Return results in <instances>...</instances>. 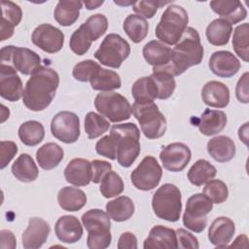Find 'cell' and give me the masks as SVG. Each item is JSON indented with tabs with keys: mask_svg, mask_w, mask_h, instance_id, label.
Here are the masks:
<instances>
[{
	"mask_svg": "<svg viewBox=\"0 0 249 249\" xmlns=\"http://www.w3.org/2000/svg\"><path fill=\"white\" fill-rule=\"evenodd\" d=\"M248 123H245L243 124V126H241L238 130V136L240 138V140H242L245 144H247V139H248Z\"/></svg>",
	"mask_w": 249,
	"mask_h": 249,
	"instance_id": "56",
	"label": "cell"
},
{
	"mask_svg": "<svg viewBox=\"0 0 249 249\" xmlns=\"http://www.w3.org/2000/svg\"><path fill=\"white\" fill-rule=\"evenodd\" d=\"M52 134L59 141L70 144L80 137L79 117L69 111H61L53 116L51 123Z\"/></svg>",
	"mask_w": 249,
	"mask_h": 249,
	"instance_id": "13",
	"label": "cell"
},
{
	"mask_svg": "<svg viewBox=\"0 0 249 249\" xmlns=\"http://www.w3.org/2000/svg\"><path fill=\"white\" fill-rule=\"evenodd\" d=\"M240 61L229 51L214 52L209 59V68L213 74L221 78H230L240 69Z\"/></svg>",
	"mask_w": 249,
	"mask_h": 249,
	"instance_id": "18",
	"label": "cell"
},
{
	"mask_svg": "<svg viewBox=\"0 0 249 249\" xmlns=\"http://www.w3.org/2000/svg\"><path fill=\"white\" fill-rule=\"evenodd\" d=\"M210 7L217 15L228 20L230 23H238L247 17V11L240 1L233 0H214L210 2Z\"/></svg>",
	"mask_w": 249,
	"mask_h": 249,
	"instance_id": "24",
	"label": "cell"
},
{
	"mask_svg": "<svg viewBox=\"0 0 249 249\" xmlns=\"http://www.w3.org/2000/svg\"><path fill=\"white\" fill-rule=\"evenodd\" d=\"M59 206L69 212L82 209L87 203V196L81 189L75 187H63L57 194Z\"/></svg>",
	"mask_w": 249,
	"mask_h": 249,
	"instance_id": "29",
	"label": "cell"
},
{
	"mask_svg": "<svg viewBox=\"0 0 249 249\" xmlns=\"http://www.w3.org/2000/svg\"><path fill=\"white\" fill-rule=\"evenodd\" d=\"M189 22L187 11L175 4H170L162 13L156 27L155 35L162 43L175 45L182 37Z\"/></svg>",
	"mask_w": 249,
	"mask_h": 249,
	"instance_id": "4",
	"label": "cell"
},
{
	"mask_svg": "<svg viewBox=\"0 0 249 249\" xmlns=\"http://www.w3.org/2000/svg\"><path fill=\"white\" fill-rule=\"evenodd\" d=\"M45 136L43 124L37 121H27L18 127V137L26 146H36L42 142Z\"/></svg>",
	"mask_w": 249,
	"mask_h": 249,
	"instance_id": "39",
	"label": "cell"
},
{
	"mask_svg": "<svg viewBox=\"0 0 249 249\" xmlns=\"http://www.w3.org/2000/svg\"><path fill=\"white\" fill-rule=\"evenodd\" d=\"M217 169L208 160H196L188 171V179L195 186H202L216 176Z\"/></svg>",
	"mask_w": 249,
	"mask_h": 249,
	"instance_id": "36",
	"label": "cell"
},
{
	"mask_svg": "<svg viewBox=\"0 0 249 249\" xmlns=\"http://www.w3.org/2000/svg\"><path fill=\"white\" fill-rule=\"evenodd\" d=\"M54 232L60 241L64 243H75L83 235V227L75 216L64 215L56 221Z\"/></svg>",
	"mask_w": 249,
	"mask_h": 249,
	"instance_id": "22",
	"label": "cell"
},
{
	"mask_svg": "<svg viewBox=\"0 0 249 249\" xmlns=\"http://www.w3.org/2000/svg\"><path fill=\"white\" fill-rule=\"evenodd\" d=\"M176 236L178 248L197 249L199 247L197 238L185 229H178L176 231Z\"/></svg>",
	"mask_w": 249,
	"mask_h": 249,
	"instance_id": "52",
	"label": "cell"
},
{
	"mask_svg": "<svg viewBox=\"0 0 249 249\" xmlns=\"http://www.w3.org/2000/svg\"><path fill=\"white\" fill-rule=\"evenodd\" d=\"M0 146V168L4 169L18 153V146L13 141H1Z\"/></svg>",
	"mask_w": 249,
	"mask_h": 249,
	"instance_id": "51",
	"label": "cell"
},
{
	"mask_svg": "<svg viewBox=\"0 0 249 249\" xmlns=\"http://www.w3.org/2000/svg\"><path fill=\"white\" fill-rule=\"evenodd\" d=\"M235 231V226L231 219L221 216L216 218L210 225L208 238L211 244L218 248L229 246Z\"/></svg>",
	"mask_w": 249,
	"mask_h": 249,
	"instance_id": "19",
	"label": "cell"
},
{
	"mask_svg": "<svg viewBox=\"0 0 249 249\" xmlns=\"http://www.w3.org/2000/svg\"><path fill=\"white\" fill-rule=\"evenodd\" d=\"M12 173L18 181L29 183L37 179L39 170L31 156L28 154H21L14 161L12 165Z\"/></svg>",
	"mask_w": 249,
	"mask_h": 249,
	"instance_id": "34",
	"label": "cell"
},
{
	"mask_svg": "<svg viewBox=\"0 0 249 249\" xmlns=\"http://www.w3.org/2000/svg\"><path fill=\"white\" fill-rule=\"evenodd\" d=\"M151 78L157 87L159 99H167L173 94L176 83L174 76L169 72L161 68L153 67V74L151 75Z\"/></svg>",
	"mask_w": 249,
	"mask_h": 249,
	"instance_id": "38",
	"label": "cell"
},
{
	"mask_svg": "<svg viewBox=\"0 0 249 249\" xmlns=\"http://www.w3.org/2000/svg\"><path fill=\"white\" fill-rule=\"evenodd\" d=\"M83 2L77 0H60L53 12L56 22L62 26H70L79 18Z\"/></svg>",
	"mask_w": 249,
	"mask_h": 249,
	"instance_id": "30",
	"label": "cell"
},
{
	"mask_svg": "<svg viewBox=\"0 0 249 249\" xmlns=\"http://www.w3.org/2000/svg\"><path fill=\"white\" fill-rule=\"evenodd\" d=\"M207 152L216 161L227 162L235 156V144L231 138L218 135L208 141Z\"/></svg>",
	"mask_w": 249,
	"mask_h": 249,
	"instance_id": "28",
	"label": "cell"
},
{
	"mask_svg": "<svg viewBox=\"0 0 249 249\" xmlns=\"http://www.w3.org/2000/svg\"><path fill=\"white\" fill-rule=\"evenodd\" d=\"M119 249H136L137 248V238L136 236L129 231L124 232L121 234L118 240Z\"/></svg>",
	"mask_w": 249,
	"mask_h": 249,
	"instance_id": "54",
	"label": "cell"
},
{
	"mask_svg": "<svg viewBox=\"0 0 249 249\" xmlns=\"http://www.w3.org/2000/svg\"><path fill=\"white\" fill-rule=\"evenodd\" d=\"M130 53V46L126 40L115 33L108 34L94 53V57L103 65L119 68Z\"/></svg>",
	"mask_w": 249,
	"mask_h": 249,
	"instance_id": "9",
	"label": "cell"
},
{
	"mask_svg": "<svg viewBox=\"0 0 249 249\" xmlns=\"http://www.w3.org/2000/svg\"><path fill=\"white\" fill-rule=\"evenodd\" d=\"M95 151L98 155L103 156L112 160L117 159L118 145L116 138L112 135H105L95 144Z\"/></svg>",
	"mask_w": 249,
	"mask_h": 249,
	"instance_id": "48",
	"label": "cell"
},
{
	"mask_svg": "<svg viewBox=\"0 0 249 249\" xmlns=\"http://www.w3.org/2000/svg\"><path fill=\"white\" fill-rule=\"evenodd\" d=\"M143 247L145 249L178 248L176 231L161 225L155 226L151 229L148 237L144 240Z\"/></svg>",
	"mask_w": 249,
	"mask_h": 249,
	"instance_id": "21",
	"label": "cell"
},
{
	"mask_svg": "<svg viewBox=\"0 0 249 249\" xmlns=\"http://www.w3.org/2000/svg\"><path fill=\"white\" fill-rule=\"evenodd\" d=\"M235 95L238 101L242 103L249 102L248 94V72H245L238 80L235 88Z\"/></svg>",
	"mask_w": 249,
	"mask_h": 249,
	"instance_id": "53",
	"label": "cell"
},
{
	"mask_svg": "<svg viewBox=\"0 0 249 249\" xmlns=\"http://www.w3.org/2000/svg\"><path fill=\"white\" fill-rule=\"evenodd\" d=\"M94 106L101 116L112 123L126 121L131 116V106L128 100L114 91L99 92L94 98Z\"/></svg>",
	"mask_w": 249,
	"mask_h": 249,
	"instance_id": "8",
	"label": "cell"
},
{
	"mask_svg": "<svg viewBox=\"0 0 249 249\" xmlns=\"http://www.w3.org/2000/svg\"><path fill=\"white\" fill-rule=\"evenodd\" d=\"M227 124V116L220 110L205 109L197 120L196 125L200 133L211 136L221 132Z\"/></svg>",
	"mask_w": 249,
	"mask_h": 249,
	"instance_id": "27",
	"label": "cell"
},
{
	"mask_svg": "<svg viewBox=\"0 0 249 249\" xmlns=\"http://www.w3.org/2000/svg\"><path fill=\"white\" fill-rule=\"evenodd\" d=\"M2 7V22L0 41H5L11 38L14 34L15 27L18 25L22 18V12L18 5L12 1H1Z\"/></svg>",
	"mask_w": 249,
	"mask_h": 249,
	"instance_id": "25",
	"label": "cell"
},
{
	"mask_svg": "<svg viewBox=\"0 0 249 249\" xmlns=\"http://www.w3.org/2000/svg\"><path fill=\"white\" fill-rule=\"evenodd\" d=\"M152 207L156 216L168 222H177L182 210V195L179 188L166 183L153 195Z\"/></svg>",
	"mask_w": 249,
	"mask_h": 249,
	"instance_id": "6",
	"label": "cell"
},
{
	"mask_svg": "<svg viewBox=\"0 0 249 249\" xmlns=\"http://www.w3.org/2000/svg\"><path fill=\"white\" fill-rule=\"evenodd\" d=\"M107 212L90 209L82 215V223L88 231L87 246L90 249H105L112 240L111 221Z\"/></svg>",
	"mask_w": 249,
	"mask_h": 249,
	"instance_id": "5",
	"label": "cell"
},
{
	"mask_svg": "<svg viewBox=\"0 0 249 249\" xmlns=\"http://www.w3.org/2000/svg\"><path fill=\"white\" fill-rule=\"evenodd\" d=\"M98 66L99 64L91 59L83 60L74 66L72 75L77 81L85 83L89 81L90 77Z\"/></svg>",
	"mask_w": 249,
	"mask_h": 249,
	"instance_id": "49",
	"label": "cell"
},
{
	"mask_svg": "<svg viewBox=\"0 0 249 249\" xmlns=\"http://www.w3.org/2000/svg\"><path fill=\"white\" fill-rule=\"evenodd\" d=\"M232 32V24L224 18L212 20L206 27L207 41L213 46H225L229 43Z\"/></svg>",
	"mask_w": 249,
	"mask_h": 249,
	"instance_id": "33",
	"label": "cell"
},
{
	"mask_svg": "<svg viewBox=\"0 0 249 249\" xmlns=\"http://www.w3.org/2000/svg\"><path fill=\"white\" fill-rule=\"evenodd\" d=\"M83 24L90 35L92 42L96 41L102 35H104L108 28L107 18L102 14H95L90 16Z\"/></svg>",
	"mask_w": 249,
	"mask_h": 249,
	"instance_id": "46",
	"label": "cell"
},
{
	"mask_svg": "<svg viewBox=\"0 0 249 249\" xmlns=\"http://www.w3.org/2000/svg\"><path fill=\"white\" fill-rule=\"evenodd\" d=\"M51 231L50 225L39 217L28 220V226L21 235L22 245L25 249H38L47 241Z\"/></svg>",
	"mask_w": 249,
	"mask_h": 249,
	"instance_id": "17",
	"label": "cell"
},
{
	"mask_svg": "<svg viewBox=\"0 0 249 249\" xmlns=\"http://www.w3.org/2000/svg\"><path fill=\"white\" fill-rule=\"evenodd\" d=\"M22 82L17 70L8 64H0V95L8 101H18L22 97Z\"/></svg>",
	"mask_w": 249,
	"mask_h": 249,
	"instance_id": "16",
	"label": "cell"
},
{
	"mask_svg": "<svg viewBox=\"0 0 249 249\" xmlns=\"http://www.w3.org/2000/svg\"><path fill=\"white\" fill-rule=\"evenodd\" d=\"M126 35L133 43H140L148 34L149 25L145 18L137 15H128L123 24Z\"/></svg>",
	"mask_w": 249,
	"mask_h": 249,
	"instance_id": "40",
	"label": "cell"
},
{
	"mask_svg": "<svg viewBox=\"0 0 249 249\" xmlns=\"http://www.w3.org/2000/svg\"><path fill=\"white\" fill-rule=\"evenodd\" d=\"M99 191L106 198H111L121 195L124 192V182L122 177L115 171H110L102 179Z\"/></svg>",
	"mask_w": 249,
	"mask_h": 249,
	"instance_id": "44",
	"label": "cell"
},
{
	"mask_svg": "<svg viewBox=\"0 0 249 249\" xmlns=\"http://www.w3.org/2000/svg\"><path fill=\"white\" fill-rule=\"evenodd\" d=\"M232 48L235 53L245 62L249 60V24L238 25L232 36Z\"/></svg>",
	"mask_w": 249,
	"mask_h": 249,
	"instance_id": "41",
	"label": "cell"
},
{
	"mask_svg": "<svg viewBox=\"0 0 249 249\" xmlns=\"http://www.w3.org/2000/svg\"><path fill=\"white\" fill-rule=\"evenodd\" d=\"M23 75H32L41 66V57L34 51L16 47L5 46L1 49V63L9 64Z\"/></svg>",
	"mask_w": 249,
	"mask_h": 249,
	"instance_id": "11",
	"label": "cell"
},
{
	"mask_svg": "<svg viewBox=\"0 0 249 249\" xmlns=\"http://www.w3.org/2000/svg\"><path fill=\"white\" fill-rule=\"evenodd\" d=\"M163 167L171 172L182 171L190 162L192 153L190 148L184 143L174 142L165 146L160 154Z\"/></svg>",
	"mask_w": 249,
	"mask_h": 249,
	"instance_id": "15",
	"label": "cell"
},
{
	"mask_svg": "<svg viewBox=\"0 0 249 249\" xmlns=\"http://www.w3.org/2000/svg\"><path fill=\"white\" fill-rule=\"evenodd\" d=\"M104 3V1H85L84 5L86 6V8L88 10H93L98 8L99 6H101Z\"/></svg>",
	"mask_w": 249,
	"mask_h": 249,
	"instance_id": "57",
	"label": "cell"
},
{
	"mask_svg": "<svg viewBox=\"0 0 249 249\" xmlns=\"http://www.w3.org/2000/svg\"><path fill=\"white\" fill-rule=\"evenodd\" d=\"M161 176L162 169L156 158L147 156L131 172L130 180L136 189L150 191L159 185Z\"/></svg>",
	"mask_w": 249,
	"mask_h": 249,
	"instance_id": "12",
	"label": "cell"
},
{
	"mask_svg": "<svg viewBox=\"0 0 249 249\" xmlns=\"http://www.w3.org/2000/svg\"><path fill=\"white\" fill-rule=\"evenodd\" d=\"M145 60L153 67H163L169 64L172 57V50L158 40L148 42L142 51Z\"/></svg>",
	"mask_w": 249,
	"mask_h": 249,
	"instance_id": "26",
	"label": "cell"
},
{
	"mask_svg": "<svg viewBox=\"0 0 249 249\" xmlns=\"http://www.w3.org/2000/svg\"><path fill=\"white\" fill-rule=\"evenodd\" d=\"M131 112L148 139H158L164 135L167 127L166 120L156 103L134 102Z\"/></svg>",
	"mask_w": 249,
	"mask_h": 249,
	"instance_id": "7",
	"label": "cell"
},
{
	"mask_svg": "<svg viewBox=\"0 0 249 249\" xmlns=\"http://www.w3.org/2000/svg\"><path fill=\"white\" fill-rule=\"evenodd\" d=\"M58 85L57 72L41 65L25 84L22 93L23 104L34 112L45 110L52 103Z\"/></svg>",
	"mask_w": 249,
	"mask_h": 249,
	"instance_id": "1",
	"label": "cell"
},
{
	"mask_svg": "<svg viewBox=\"0 0 249 249\" xmlns=\"http://www.w3.org/2000/svg\"><path fill=\"white\" fill-rule=\"evenodd\" d=\"M31 41L42 51L54 53L62 49L64 34L59 28L49 23H43L33 30Z\"/></svg>",
	"mask_w": 249,
	"mask_h": 249,
	"instance_id": "14",
	"label": "cell"
},
{
	"mask_svg": "<svg viewBox=\"0 0 249 249\" xmlns=\"http://www.w3.org/2000/svg\"><path fill=\"white\" fill-rule=\"evenodd\" d=\"M91 162V181L94 184L100 183L102 179L112 170V164L106 160H93Z\"/></svg>",
	"mask_w": 249,
	"mask_h": 249,
	"instance_id": "50",
	"label": "cell"
},
{
	"mask_svg": "<svg viewBox=\"0 0 249 249\" xmlns=\"http://www.w3.org/2000/svg\"><path fill=\"white\" fill-rule=\"evenodd\" d=\"M89 82L93 89L100 91H111L120 89L122 86V81L118 73L102 68L100 65L93 72Z\"/></svg>",
	"mask_w": 249,
	"mask_h": 249,
	"instance_id": "31",
	"label": "cell"
},
{
	"mask_svg": "<svg viewBox=\"0 0 249 249\" xmlns=\"http://www.w3.org/2000/svg\"><path fill=\"white\" fill-rule=\"evenodd\" d=\"M203 194L208 196L213 203H223L227 200L229 196V190L222 180L214 179L205 183L203 188Z\"/></svg>",
	"mask_w": 249,
	"mask_h": 249,
	"instance_id": "45",
	"label": "cell"
},
{
	"mask_svg": "<svg viewBox=\"0 0 249 249\" xmlns=\"http://www.w3.org/2000/svg\"><path fill=\"white\" fill-rule=\"evenodd\" d=\"M109 122L101 115L89 112L85 117V131L89 139H95L109 129Z\"/></svg>",
	"mask_w": 249,
	"mask_h": 249,
	"instance_id": "42",
	"label": "cell"
},
{
	"mask_svg": "<svg viewBox=\"0 0 249 249\" xmlns=\"http://www.w3.org/2000/svg\"><path fill=\"white\" fill-rule=\"evenodd\" d=\"M112 134L118 145L117 160L123 167H129L140 154V130L132 123L114 124L111 127Z\"/></svg>",
	"mask_w": 249,
	"mask_h": 249,
	"instance_id": "3",
	"label": "cell"
},
{
	"mask_svg": "<svg viewBox=\"0 0 249 249\" xmlns=\"http://www.w3.org/2000/svg\"><path fill=\"white\" fill-rule=\"evenodd\" d=\"M213 202L204 194H196L187 200L183 214L184 226L194 232H201L207 226L206 215L211 212Z\"/></svg>",
	"mask_w": 249,
	"mask_h": 249,
	"instance_id": "10",
	"label": "cell"
},
{
	"mask_svg": "<svg viewBox=\"0 0 249 249\" xmlns=\"http://www.w3.org/2000/svg\"><path fill=\"white\" fill-rule=\"evenodd\" d=\"M106 212L116 222L128 220L134 213V203L130 197L121 196L106 204Z\"/></svg>",
	"mask_w": 249,
	"mask_h": 249,
	"instance_id": "35",
	"label": "cell"
},
{
	"mask_svg": "<svg viewBox=\"0 0 249 249\" xmlns=\"http://www.w3.org/2000/svg\"><path fill=\"white\" fill-rule=\"evenodd\" d=\"M1 235V248H11L14 249L17 245L16 237L14 233L11 231L8 230H2L0 231Z\"/></svg>",
	"mask_w": 249,
	"mask_h": 249,
	"instance_id": "55",
	"label": "cell"
},
{
	"mask_svg": "<svg viewBox=\"0 0 249 249\" xmlns=\"http://www.w3.org/2000/svg\"><path fill=\"white\" fill-rule=\"evenodd\" d=\"M91 176V162L85 159L76 158L71 160L64 169L65 180L77 187L89 185Z\"/></svg>",
	"mask_w": 249,
	"mask_h": 249,
	"instance_id": "20",
	"label": "cell"
},
{
	"mask_svg": "<svg viewBox=\"0 0 249 249\" xmlns=\"http://www.w3.org/2000/svg\"><path fill=\"white\" fill-rule=\"evenodd\" d=\"M63 149L56 143L49 142L41 146L36 152V159L41 168L52 170L63 160Z\"/></svg>",
	"mask_w": 249,
	"mask_h": 249,
	"instance_id": "32",
	"label": "cell"
},
{
	"mask_svg": "<svg viewBox=\"0 0 249 249\" xmlns=\"http://www.w3.org/2000/svg\"><path fill=\"white\" fill-rule=\"evenodd\" d=\"M91 43L92 40L90 35L89 34L85 25L82 24L72 33L69 41V47L74 53L84 55L89 50Z\"/></svg>",
	"mask_w": 249,
	"mask_h": 249,
	"instance_id": "43",
	"label": "cell"
},
{
	"mask_svg": "<svg viewBox=\"0 0 249 249\" xmlns=\"http://www.w3.org/2000/svg\"><path fill=\"white\" fill-rule=\"evenodd\" d=\"M203 52L198 32L193 27H187L172 50V57L169 64L157 68H161L173 76H179L190 67L200 64L203 58Z\"/></svg>",
	"mask_w": 249,
	"mask_h": 249,
	"instance_id": "2",
	"label": "cell"
},
{
	"mask_svg": "<svg viewBox=\"0 0 249 249\" xmlns=\"http://www.w3.org/2000/svg\"><path fill=\"white\" fill-rule=\"evenodd\" d=\"M131 93L135 102L138 103L154 102L158 98V89L151 76L137 79L132 86Z\"/></svg>",
	"mask_w": 249,
	"mask_h": 249,
	"instance_id": "37",
	"label": "cell"
},
{
	"mask_svg": "<svg viewBox=\"0 0 249 249\" xmlns=\"http://www.w3.org/2000/svg\"><path fill=\"white\" fill-rule=\"evenodd\" d=\"M201 98L207 106L225 108L230 102V89L221 82L210 81L203 86Z\"/></svg>",
	"mask_w": 249,
	"mask_h": 249,
	"instance_id": "23",
	"label": "cell"
},
{
	"mask_svg": "<svg viewBox=\"0 0 249 249\" xmlns=\"http://www.w3.org/2000/svg\"><path fill=\"white\" fill-rule=\"evenodd\" d=\"M170 4V2H163V1H148V0H140L137 2H134L132 9L137 14V16H140L143 18H152L159 8Z\"/></svg>",
	"mask_w": 249,
	"mask_h": 249,
	"instance_id": "47",
	"label": "cell"
}]
</instances>
